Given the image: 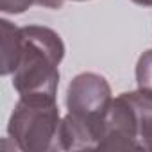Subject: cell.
<instances>
[{
    "instance_id": "6da1fadb",
    "label": "cell",
    "mask_w": 152,
    "mask_h": 152,
    "mask_svg": "<svg viewBox=\"0 0 152 152\" xmlns=\"http://www.w3.org/2000/svg\"><path fill=\"white\" fill-rule=\"evenodd\" d=\"M63 57L64 45L56 31L41 25L22 27L13 61V86L20 97L56 99Z\"/></svg>"
},
{
    "instance_id": "7a4b0ae2",
    "label": "cell",
    "mask_w": 152,
    "mask_h": 152,
    "mask_svg": "<svg viewBox=\"0 0 152 152\" xmlns=\"http://www.w3.org/2000/svg\"><path fill=\"white\" fill-rule=\"evenodd\" d=\"M61 120L56 99L20 97L9 118L7 132L20 150L54 152L61 150Z\"/></svg>"
},
{
    "instance_id": "3957f363",
    "label": "cell",
    "mask_w": 152,
    "mask_h": 152,
    "mask_svg": "<svg viewBox=\"0 0 152 152\" xmlns=\"http://www.w3.org/2000/svg\"><path fill=\"white\" fill-rule=\"evenodd\" d=\"M111 102V88L107 81L99 73L84 72L68 86L66 91V106L68 113L75 118L84 120L99 129L102 136V120Z\"/></svg>"
},
{
    "instance_id": "277c9868",
    "label": "cell",
    "mask_w": 152,
    "mask_h": 152,
    "mask_svg": "<svg viewBox=\"0 0 152 152\" xmlns=\"http://www.w3.org/2000/svg\"><path fill=\"white\" fill-rule=\"evenodd\" d=\"M125 97L132 107L136 150H152V95L145 91H129Z\"/></svg>"
},
{
    "instance_id": "5b68a950",
    "label": "cell",
    "mask_w": 152,
    "mask_h": 152,
    "mask_svg": "<svg viewBox=\"0 0 152 152\" xmlns=\"http://www.w3.org/2000/svg\"><path fill=\"white\" fill-rule=\"evenodd\" d=\"M0 25H2V66H0V73L9 75V73H13V61H15L20 29L15 27L7 20H2Z\"/></svg>"
},
{
    "instance_id": "8992f818",
    "label": "cell",
    "mask_w": 152,
    "mask_h": 152,
    "mask_svg": "<svg viewBox=\"0 0 152 152\" xmlns=\"http://www.w3.org/2000/svg\"><path fill=\"white\" fill-rule=\"evenodd\" d=\"M136 83L138 90L152 95V48L143 52L136 64Z\"/></svg>"
},
{
    "instance_id": "52a82bcc",
    "label": "cell",
    "mask_w": 152,
    "mask_h": 152,
    "mask_svg": "<svg viewBox=\"0 0 152 152\" xmlns=\"http://www.w3.org/2000/svg\"><path fill=\"white\" fill-rule=\"evenodd\" d=\"M32 4H39L50 9H56L54 0H0V11L7 15H20L27 11Z\"/></svg>"
},
{
    "instance_id": "ba28073f",
    "label": "cell",
    "mask_w": 152,
    "mask_h": 152,
    "mask_svg": "<svg viewBox=\"0 0 152 152\" xmlns=\"http://www.w3.org/2000/svg\"><path fill=\"white\" fill-rule=\"evenodd\" d=\"M134 4H138V6H145V7H150L152 6V0H132Z\"/></svg>"
},
{
    "instance_id": "9c48e42d",
    "label": "cell",
    "mask_w": 152,
    "mask_h": 152,
    "mask_svg": "<svg viewBox=\"0 0 152 152\" xmlns=\"http://www.w3.org/2000/svg\"><path fill=\"white\" fill-rule=\"evenodd\" d=\"M63 2H64V0H56V4H57V7H61V6H63Z\"/></svg>"
}]
</instances>
